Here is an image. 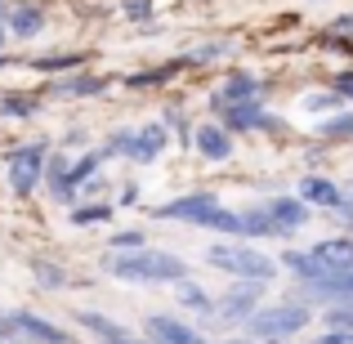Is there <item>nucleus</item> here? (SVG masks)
<instances>
[{
  "label": "nucleus",
  "instance_id": "nucleus-27",
  "mask_svg": "<svg viewBox=\"0 0 353 344\" xmlns=\"http://www.w3.org/2000/svg\"><path fill=\"white\" fill-rule=\"evenodd\" d=\"M32 277L45 291H63V286H68V268L54 264V259H32Z\"/></svg>",
  "mask_w": 353,
  "mask_h": 344
},
{
  "label": "nucleus",
  "instance_id": "nucleus-6",
  "mask_svg": "<svg viewBox=\"0 0 353 344\" xmlns=\"http://www.w3.org/2000/svg\"><path fill=\"white\" fill-rule=\"evenodd\" d=\"M268 295V282H255V277H233L228 282V291L215 295V322H224V327H241V322L250 318V313L264 304Z\"/></svg>",
  "mask_w": 353,
  "mask_h": 344
},
{
  "label": "nucleus",
  "instance_id": "nucleus-12",
  "mask_svg": "<svg viewBox=\"0 0 353 344\" xmlns=\"http://www.w3.org/2000/svg\"><path fill=\"white\" fill-rule=\"evenodd\" d=\"M143 340L148 344H201V336L192 322L183 318H170V313H148L143 318Z\"/></svg>",
  "mask_w": 353,
  "mask_h": 344
},
{
  "label": "nucleus",
  "instance_id": "nucleus-17",
  "mask_svg": "<svg viewBox=\"0 0 353 344\" xmlns=\"http://www.w3.org/2000/svg\"><path fill=\"white\" fill-rule=\"evenodd\" d=\"M45 23H50V14H45V5H36V0H14L9 14H5L9 36H18V41H36V36L45 32Z\"/></svg>",
  "mask_w": 353,
  "mask_h": 344
},
{
  "label": "nucleus",
  "instance_id": "nucleus-11",
  "mask_svg": "<svg viewBox=\"0 0 353 344\" xmlns=\"http://www.w3.org/2000/svg\"><path fill=\"white\" fill-rule=\"evenodd\" d=\"M5 327L14 331V336L32 340V344H72L68 331L54 327L50 318H41V313H32V309H14V313H5Z\"/></svg>",
  "mask_w": 353,
  "mask_h": 344
},
{
  "label": "nucleus",
  "instance_id": "nucleus-38",
  "mask_svg": "<svg viewBox=\"0 0 353 344\" xmlns=\"http://www.w3.org/2000/svg\"><path fill=\"white\" fill-rule=\"evenodd\" d=\"M117 206H139V183H121V197Z\"/></svg>",
  "mask_w": 353,
  "mask_h": 344
},
{
  "label": "nucleus",
  "instance_id": "nucleus-18",
  "mask_svg": "<svg viewBox=\"0 0 353 344\" xmlns=\"http://www.w3.org/2000/svg\"><path fill=\"white\" fill-rule=\"evenodd\" d=\"M170 291H174V304H179L183 313H192V318H201V322H215V295H210L197 277H183Z\"/></svg>",
  "mask_w": 353,
  "mask_h": 344
},
{
  "label": "nucleus",
  "instance_id": "nucleus-7",
  "mask_svg": "<svg viewBox=\"0 0 353 344\" xmlns=\"http://www.w3.org/2000/svg\"><path fill=\"white\" fill-rule=\"evenodd\" d=\"M268 90H273V81H264L259 72L228 68L224 81H219V85L206 94V112H215L219 103H255V99H268Z\"/></svg>",
  "mask_w": 353,
  "mask_h": 344
},
{
  "label": "nucleus",
  "instance_id": "nucleus-33",
  "mask_svg": "<svg viewBox=\"0 0 353 344\" xmlns=\"http://www.w3.org/2000/svg\"><path fill=\"white\" fill-rule=\"evenodd\" d=\"M139 246H148V232L143 228H121L108 237V250H139Z\"/></svg>",
  "mask_w": 353,
  "mask_h": 344
},
{
  "label": "nucleus",
  "instance_id": "nucleus-22",
  "mask_svg": "<svg viewBox=\"0 0 353 344\" xmlns=\"http://www.w3.org/2000/svg\"><path fill=\"white\" fill-rule=\"evenodd\" d=\"M188 68V59H170V63H157V68H139V72H130L125 77V85L130 90H157V85H165V81H174L179 72Z\"/></svg>",
  "mask_w": 353,
  "mask_h": 344
},
{
  "label": "nucleus",
  "instance_id": "nucleus-40",
  "mask_svg": "<svg viewBox=\"0 0 353 344\" xmlns=\"http://www.w3.org/2000/svg\"><path fill=\"white\" fill-rule=\"evenodd\" d=\"M201 344H250L246 336H233V340H201Z\"/></svg>",
  "mask_w": 353,
  "mask_h": 344
},
{
  "label": "nucleus",
  "instance_id": "nucleus-28",
  "mask_svg": "<svg viewBox=\"0 0 353 344\" xmlns=\"http://www.w3.org/2000/svg\"><path fill=\"white\" fill-rule=\"evenodd\" d=\"M130 152H134V125H117L112 134L103 139V156H108V161H112V156L130 161Z\"/></svg>",
  "mask_w": 353,
  "mask_h": 344
},
{
  "label": "nucleus",
  "instance_id": "nucleus-31",
  "mask_svg": "<svg viewBox=\"0 0 353 344\" xmlns=\"http://www.w3.org/2000/svg\"><path fill=\"white\" fill-rule=\"evenodd\" d=\"M81 63H85L81 54H41L32 68L36 72H72V68H81Z\"/></svg>",
  "mask_w": 353,
  "mask_h": 344
},
{
  "label": "nucleus",
  "instance_id": "nucleus-36",
  "mask_svg": "<svg viewBox=\"0 0 353 344\" xmlns=\"http://www.w3.org/2000/svg\"><path fill=\"white\" fill-rule=\"evenodd\" d=\"M309 344H353V331H331V327H322V336H313Z\"/></svg>",
  "mask_w": 353,
  "mask_h": 344
},
{
  "label": "nucleus",
  "instance_id": "nucleus-35",
  "mask_svg": "<svg viewBox=\"0 0 353 344\" xmlns=\"http://www.w3.org/2000/svg\"><path fill=\"white\" fill-rule=\"evenodd\" d=\"M336 224L340 232H353V188H345V201L336 206Z\"/></svg>",
  "mask_w": 353,
  "mask_h": 344
},
{
  "label": "nucleus",
  "instance_id": "nucleus-16",
  "mask_svg": "<svg viewBox=\"0 0 353 344\" xmlns=\"http://www.w3.org/2000/svg\"><path fill=\"white\" fill-rule=\"evenodd\" d=\"M165 152H170V130H165L161 121L134 125V152H130V161L134 165H152V161H161Z\"/></svg>",
  "mask_w": 353,
  "mask_h": 344
},
{
  "label": "nucleus",
  "instance_id": "nucleus-21",
  "mask_svg": "<svg viewBox=\"0 0 353 344\" xmlns=\"http://www.w3.org/2000/svg\"><path fill=\"white\" fill-rule=\"evenodd\" d=\"M241 237H246V241H282L264 201H255V206H241Z\"/></svg>",
  "mask_w": 353,
  "mask_h": 344
},
{
  "label": "nucleus",
  "instance_id": "nucleus-9",
  "mask_svg": "<svg viewBox=\"0 0 353 344\" xmlns=\"http://www.w3.org/2000/svg\"><path fill=\"white\" fill-rule=\"evenodd\" d=\"M264 206H268V215H273L277 237L282 241L300 237V232L313 224V206L300 197V192H273V197H264Z\"/></svg>",
  "mask_w": 353,
  "mask_h": 344
},
{
  "label": "nucleus",
  "instance_id": "nucleus-37",
  "mask_svg": "<svg viewBox=\"0 0 353 344\" xmlns=\"http://www.w3.org/2000/svg\"><path fill=\"white\" fill-rule=\"evenodd\" d=\"M327 32H340V36H353V9H349V14H336V18H331V27H327Z\"/></svg>",
  "mask_w": 353,
  "mask_h": 344
},
{
  "label": "nucleus",
  "instance_id": "nucleus-8",
  "mask_svg": "<svg viewBox=\"0 0 353 344\" xmlns=\"http://www.w3.org/2000/svg\"><path fill=\"white\" fill-rule=\"evenodd\" d=\"M210 206H219V192L215 188H192V192H179V197L152 206V219L157 224H188V228H197Z\"/></svg>",
  "mask_w": 353,
  "mask_h": 344
},
{
  "label": "nucleus",
  "instance_id": "nucleus-34",
  "mask_svg": "<svg viewBox=\"0 0 353 344\" xmlns=\"http://www.w3.org/2000/svg\"><path fill=\"white\" fill-rule=\"evenodd\" d=\"M327 85H331V90H336V94H340V99H345V103H353V68H340V72H336V77H331V81H327Z\"/></svg>",
  "mask_w": 353,
  "mask_h": 344
},
{
  "label": "nucleus",
  "instance_id": "nucleus-5",
  "mask_svg": "<svg viewBox=\"0 0 353 344\" xmlns=\"http://www.w3.org/2000/svg\"><path fill=\"white\" fill-rule=\"evenodd\" d=\"M210 117H215L228 134H282L286 130V121L277 112H268L264 99H255V103H219Z\"/></svg>",
  "mask_w": 353,
  "mask_h": 344
},
{
  "label": "nucleus",
  "instance_id": "nucleus-39",
  "mask_svg": "<svg viewBox=\"0 0 353 344\" xmlns=\"http://www.w3.org/2000/svg\"><path fill=\"white\" fill-rule=\"evenodd\" d=\"M63 143H85V130H81V125L68 130V134H63Z\"/></svg>",
  "mask_w": 353,
  "mask_h": 344
},
{
  "label": "nucleus",
  "instance_id": "nucleus-3",
  "mask_svg": "<svg viewBox=\"0 0 353 344\" xmlns=\"http://www.w3.org/2000/svg\"><path fill=\"white\" fill-rule=\"evenodd\" d=\"M201 259H206L210 268H219V273H228V277H255V282H273V277L282 273V264H277L268 250H259V241H246V237L210 241Z\"/></svg>",
  "mask_w": 353,
  "mask_h": 344
},
{
  "label": "nucleus",
  "instance_id": "nucleus-13",
  "mask_svg": "<svg viewBox=\"0 0 353 344\" xmlns=\"http://www.w3.org/2000/svg\"><path fill=\"white\" fill-rule=\"evenodd\" d=\"M108 85L112 81L99 77V72H63L59 81L45 85V94L50 99H99V94H108Z\"/></svg>",
  "mask_w": 353,
  "mask_h": 344
},
{
  "label": "nucleus",
  "instance_id": "nucleus-41",
  "mask_svg": "<svg viewBox=\"0 0 353 344\" xmlns=\"http://www.w3.org/2000/svg\"><path fill=\"white\" fill-rule=\"evenodd\" d=\"M5 41H9V27H5V14H0V50H5Z\"/></svg>",
  "mask_w": 353,
  "mask_h": 344
},
{
  "label": "nucleus",
  "instance_id": "nucleus-2",
  "mask_svg": "<svg viewBox=\"0 0 353 344\" xmlns=\"http://www.w3.org/2000/svg\"><path fill=\"white\" fill-rule=\"evenodd\" d=\"M313 318H318V309H309L304 300H295V295H282V300H264L255 313H250L246 322H241V336L246 340H295L300 331L313 327Z\"/></svg>",
  "mask_w": 353,
  "mask_h": 344
},
{
  "label": "nucleus",
  "instance_id": "nucleus-30",
  "mask_svg": "<svg viewBox=\"0 0 353 344\" xmlns=\"http://www.w3.org/2000/svg\"><path fill=\"white\" fill-rule=\"evenodd\" d=\"M318 318H322V327H331V331H353V300L327 304V309H318Z\"/></svg>",
  "mask_w": 353,
  "mask_h": 344
},
{
  "label": "nucleus",
  "instance_id": "nucleus-20",
  "mask_svg": "<svg viewBox=\"0 0 353 344\" xmlns=\"http://www.w3.org/2000/svg\"><path fill=\"white\" fill-rule=\"evenodd\" d=\"M237 50L241 45L233 41V36H210V41H197L183 59H188V68H210V63H219V59H233Z\"/></svg>",
  "mask_w": 353,
  "mask_h": 344
},
{
  "label": "nucleus",
  "instance_id": "nucleus-44",
  "mask_svg": "<svg viewBox=\"0 0 353 344\" xmlns=\"http://www.w3.org/2000/svg\"><path fill=\"white\" fill-rule=\"evenodd\" d=\"M304 5H322V0H304Z\"/></svg>",
  "mask_w": 353,
  "mask_h": 344
},
{
  "label": "nucleus",
  "instance_id": "nucleus-29",
  "mask_svg": "<svg viewBox=\"0 0 353 344\" xmlns=\"http://www.w3.org/2000/svg\"><path fill=\"white\" fill-rule=\"evenodd\" d=\"M161 125L174 130L183 148H192V130H197V121H188V112H183V108H165V112H161Z\"/></svg>",
  "mask_w": 353,
  "mask_h": 344
},
{
  "label": "nucleus",
  "instance_id": "nucleus-25",
  "mask_svg": "<svg viewBox=\"0 0 353 344\" xmlns=\"http://www.w3.org/2000/svg\"><path fill=\"white\" fill-rule=\"evenodd\" d=\"M340 108H345V99H340L331 85L304 90V94H300V112H304V117H331V112H340Z\"/></svg>",
  "mask_w": 353,
  "mask_h": 344
},
{
  "label": "nucleus",
  "instance_id": "nucleus-26",
  "mask_svg": "<svg viewBox=\"0 0 353 344\" xmlns=\"http://www.w3.org/2000/svg\"><path fill=\"white\" fill-rule=\"evenodd\" d=\"M41 112L36 94H0V121H32Z\"/></svg>",
  "mask_w": 353,
  "mask_h": 344
},
{
  "label": "nucleus",
  "instance_id": "nucleus-4",
  "mask_svg": "<svg viewBox=\"0 0 353 344\" xmlns=\"http://www.w3.org/2000/svg\"><path fill=\"white\" fill-rule=\"evenodd\" d=\"M45 161H50V143H18L14 152H5V174L14 197H32L45 183Z\"/></svg>",
  "mask_w": 353,
  "mask_h": 344
},
{
  "label": "nucleus",
  "instance_id": "nucleus-1",
  "mask_svg": "<svg viewBox=\"0 0 353 344\" xmlns=\"http://www.w3.org/2000/svg\"><path fill=\"white\" fill-rule=\"evenodd\" d=\"M108 277L130 286H174L183 277H192V264L174 250H157V246H139V250H108L99 259Z\"/></svg>",
  "mask_w": 353,
  "mask_h": 344
},
{
  "label": "nucleus",
  "instance_id": "nucleus-23",
  "mask_svg": "<svg viewBox=\"0 0 353 344\" xmlns=\"http://www.w3.org/2000/svg\"><path fill=\"white\" fill-rule=\"evenodd\" d=\"M112 215H117L112 201L90 197V201H77V206L68 210V224H72V228H99V224H112Z\"/></svg>",
  "mask_w": 353,
  "mask_h": 344
},
{
  "label": "nucleus",
  "instance_id": "nucleus-32",
  "mask_svg": "<svg viewBox=\"0 0 353 344\" xmlns=\"http://www.w3.org/2000/svg\"><path fill=\"white\" fill-rule=\"evenodd\" d=\"M121 14H125L130 23H139V27L157 23V5L152 0H121Z\"/></svg>",
  "mask_w": 353,
  "mask_h": 344
},
{
  "label": "nucleus",
  "instance_id": "nucleus-43",
  "mask_svg": "<svg viewBox=\"0 0 353 344\" xmlns=\"http://www.w3.org/2000/svg\"><path fill=\"white\" fill-rule=\"evenodd\" d=\"M0 68H9V59H5V54H0Z\"/></svg>",
  "mask_w": 353,
  "mask_h": 344
},
{
  "label": "nucleus",
  "instance_id": "nucleus-10",
  "mask_svg": "<svg viewBox=\"0 0 353 344\" xmlns=\"http://www.w3.org/2000/svg\"><path fill=\"white\" fill-rule=\"evenodd\" d=\"M192 152H197L206 165H224V161L237 156V134H228L215 117L197 121V130H192Z\"/></svg>",
  "mask_w": 353,
  "mask_h": 344
},
{
  "label": "nucleus",
  "instance_id": "nucleus-19",
  "mask_svg": "<svg viewBox=\"0 0 353 344\" xmlns=\"http://www.w3.org/2000/svg\"><path fill=\"white\" fill-rule=\"evenodd\" d=\"M313 139H318V143H353V103L313 121Z\"/></svg>",
  "mask_w": 353,
  "mask_h": 344
},
{
  "label": "nucleus",
  "instance_id": "nucleus-14",
  "mask_svg": "<svg viewBox=\"0 0 353 344\" xmlns=\"http://www.w3.org/2000/svg\"><path fill=\"white\" fill-rule=\"evenodd\" d=\"M77 327L90 331L99 344H148L143 336H134L130 327H121L117 318H108V313H99V309H77Z\"/></svg>",
  "mask_w": 353,
  "mask_h": 344
},
{
  "label": "nucleus",
  "instance_id": "nucleus-24",
  "mask_svg": "<svg viewBox=\"0 0 353 344\" xmlns=\"http://www.w3.org/2000/svg\"><path fill=\"white\" fill-rule=\"evenodd\" d=\"M197 228H206V232H219V237H241V210H233V206H210L206 215H201V224Z\"/></svg>",
  "mask_w": 353,
  "mask_h": 344
},
{
  "label": "nucleus",
  "instance_id": "nucleus-15",
  "mask_svg": "<svg viewBox=\"0 0 353 344\" xmlns=\"http://www.w3.org/2000/svg\"><path fill=\"white\" fill-rule=\"evenodd\" d=\"M295 192H300V197L309 201L313 210H331V215H336V206L345 201V188H340V183L331 179V174H322V170H309V174H300Z\"/></svg>",
  "mask_w": 353,
  "mask_h": 344
},
{
  "label": "nucleus",
  "instance_id": "nucleus-42",
  "mask_svg": "<svg viewBox=\"0 0 353 344\" xmlns=\"http://www.w3.org/2000/svg\"><path fill=\"white\" fill-rule=\"evenodd\" d=\"M250 344H291V340H277V336H273V340H250Z\"/></svg>",
  "mask_w": 353,
  "mask_h": 344
}]
</instances>
